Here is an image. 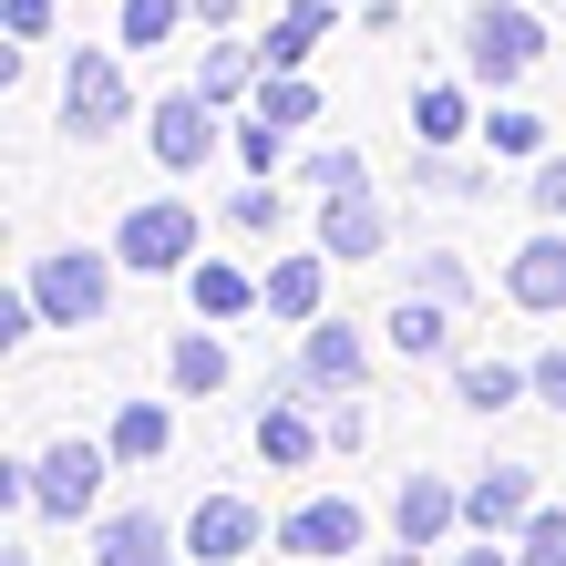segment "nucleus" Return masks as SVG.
I'll return each instance as SVG.
<instances>
[{"label": "nucleus", "mask_w": 566, "mask_h": 566, "mask_svg": "<svg viewBox=\"0 0 566 566\" xmlns=\"http://www.w3.org/2000/svg\"><path fill=\"white\" fill-rule=\"evenodd\" d=\"M196 0H124V52H165Z\"/></svg>", "instance_id": "nucleus-29"}, {"label": "nucleus", "mask_w": 566, "mask_h": 566, "mask_svg": "<svg viewBox=\"0 0 566 566\" xmlns=\"http://www.w3.org/2000/svg\"><path fill=\"white\" fill-rule=\"evenodd\" d=\"M391 525H402V546H443L453 525H463V484H443V474H402V494H391Z\"/></svg>", "instance_id": "nucleus-14"}, {"label": "nucleus", "mask_w": 566, "mask_h": 566, "mask_svg": "<svg viewBox=\"0 0 566 566\" xmlns=\"http://www.w3.org/2000/svg\"><path fill=\"white\" fill-rule=\"evenodd\" d=\"M258 73H269V52H258V42H207V62H196V93H207V104H248Z\"/></svg>", "instance_id": "nucleus-20"}, {"label": "nucleus", "mask_w": 566, "mask_h": 566, "mask_svg": "<svg viewBox=\"0 0 566 566\" xmlns=\"http://www.w3.org/2000/svg\"><path fill=\"white\" fill-rule=\"evenodd\" d=\"M360 371H371V340H360V329L329 310V319L298 329V371L269 381V391H298V402H340V391H360Z\"/></svg>", "instance_id": "nucleus-5"}, {"label": "nucleus", "mask_w": 566, "mask_h": 566, "mask_svg": "<svg viewBox=\"0 0 566 566\" xmlns=\"http://www.w3.org/2000/svg\"><path fill=\"white\" fill-rule=\"evenodd\" d=\"M124 114H135V93H124V62L114 52H73V62H62V135L104 145Z\"/></svg>", "instance_id": "nucleus-6"}, {"label": "nucleus", "mask_w": 566, "mask_h": 566, "mask_svg": "<svg viewBox=\"0 0 566 566\" xmlns=\"http://www.w3.org/2000/svg\"><path fill=\"white\" fill-rule=\"evenodd\" d=\"M536 463H484L474 484H463V525L474 536H525V515H536Z\"/></svg>", "instance_id": "nucleus-10"}, {"label": "nucleus", "mask_w": 566, "mask_h": 566, "mask_svg": "<svg viewBox=\"0 0 566 566\" xmlns=\"http://www.w3.org/2000/svg\"><path fill=\"white\" fill-rule=\"evenodd\" d=\"M104 443H114V463H165V453H176V412H165V402H124Z\"/></svg>", "instance_id": "nucleus-23"}, {"label": "nucleus", "mask_w": 566, "mask_h": 566, "mask_svg": "<svg viewBox=\"0 0 566 566\" xmlns=\"http://www.w3.org/2000/svg\"><path fill=\"white\" fill-rule=\"evenodd\" d=\"M104 474H114V443H52L42 463H31V515H52V525H93L104 515Z\"/></svg>", "instance_id": "nucleus-3"}, {"label": "nucleus", "mask_w": 566, "mask_h": 566, "mask_svg": "<svg viewBox=\"0 0 566 566\" xmlns=\"http://www.w3.org/2000/svg\"><path fill=\"white\" fill-rule=\"evenodd\" d=\"M165 381H176L186 402H217V391L238 381V360H227L217 319H196V329H176V340H165Z\"/></svg>", "instance_id": "nucleus-15"}, {"label": "nucleus", "mask_w": 566, "mask_h": 566, "mask_svg": "<svg viewBox=\"0 0 566 566\" xmlns=\"http://www.w3.org/2000/svg\"><path fill=\"white\" fill-rule=\"evenodd\" d=\"M176 536H186V556H196V566H238L248 546H269V536H279V525H269V515H258V505H248V494H196V515L176 525Z\"/></svg>", "instance_id": "nucleus-8"}, {"label": "nucleus", "mask_w": 566, "mask_h": 566, "mask_svg": "<svg viewBox=\"0 0 566 566\" xmlns=\"http://www.w3.org/2000/svg\"><path fill=\"white\" fill-rule=\"evenodd\" d=\"M412 289L443 298V310H474V269H463L453 248H422V258H412Z\"/></svg>", "instance_id": "nucleus-28"}, {"label": "nucleus", "mask_w": 566, "mask_h": 566, "mask_svg": "<svg viewBox=\"0 0 566 566\" xmlns=\"http://www.w3.org/2000/svg\"><path fill=\"white\" fill-rule=\"evenodd\" d=\"M238 11H248V0H196V21H207V31H227Z\"/></svg>", "instance_id": "nucleus-37"}, {"label": "nucleus", "mask_w": 566, "mask_h": 566, "mask_svg": "<svg viewBox=\"0 0 566 566\" xmlns=\"http://www.w3.org/2000/svg\"><path fill=\"white\" fill-rule=\"evenodd\" d=\"M298 176H310V196H350V186H371V165H360L350 145H319L310 165H298Z\"/></svg>", "instance_id": "nucleus-30"}, {"label": "nucleus", "mask_w": 566, "mask_h": 566, "mask_svg": "<svg viewBox=\"0 0 566 566\" xmlns=\"http://www.w3.org/2000/svg\"><path fill=\"white\" fill-rule=\"evenodd\" d=\"M453 319H463V310H443V298L402 289V298H391V319H381V340L402 350V360H443V350H453Z\"/></svg>", "instance_id": "nucleus-17"}, {"label": "nucleus", "mask_w": 566, "mask_h": 566, "mask_svg": "<svg viewBox=\"0 0 566 566\" xmlns=\"http://www.w3.org/2000/svg\"><path fill=\"white\" fill-rule=\"evenodd\" d=\"M319 422H329V453H360V443H371V412H360V391L319 402Z\"/></svg>", "instance_id": "nucleus-32"}, {"label": "nucleus", "mask_w": 566, "mask_h": 566, "mask_svg": "<svg viewBox=\"0 0 566 566\" xmlns=\"http://www.w3.org/2000/svg\"><path fill=\"white\" fill-rule=\"evenodd\" d=\"M474 145H484L494 165H536V155H546V124L525 114V104H484V124H474Z\"/></svg>", "instance_id": "nucleus-24"}, {"label": "nucleus", "mask_w": 566, "mask_h": 566, "mask_svg": "<svg viewBox=\"0 0 566 566\" xmlns=\"http://www.w3.org/2000/svg\"><path fill=\"white\" fill-rule=\"evenodd\" d=\"M93 566H186V536L155 515H93Z\"/></svg>", "instance_id": "nucleus-16"}, {"label": "nucleus", "mask_w": 566, "mask_h": 566, "mask_svg": "<svg viewBox=\"0 0 566 566\" xmlns=\"http://www.w3.org/2000/svg\"><path fill=\"white\" fill-rule=\"evenodd\" d=\"M52 11L62 0H0V31H11V42H52Z\"/></svg>", "instance_id": "nucleus-33"}, {"label": "nucleus", "mask_w": 566, "mask_h": 566, "mask_svg": "<svg viewBox=\"0 0 566 566\" xmlns=\"http://www.w3.org/2000/svg\"><path fill=\"white\" fill-rule=\"evenodd\" d=\"M319 42H329V0H289V11L269 21V42H258V52H269V73H298Z\"/></svg>", "instance_id": "nucleus-22"}, {"label": "nucleus", "mask_w": 566, "mask_h": 566, "mask_svg": "<svg viewBox=\"0 0 566 566\" xmlns=\"http://www.w3.org/2000/svg\"><path fill=\"white\" fill-rule=\"evenodd\" d=\"M474 93H463V83H422L412 93V145H463V135H474Z\"/></svg>", "instance_id": "nucleus-21"}, {"label": "nucleus", "mask_w": 566, "mask_h": 566, "mask_svg": "<svg viewBox=\"0 0 566 566\" xmlns=\"http://www.w3.org/2000/svg\"><path fill=\"white\" fill-rule=\"evenodd\" d=\"M360 536H371V515L350 505V494H319V505H298V515H279V556H298V566H340Z\"/></svg>", "instance_id": "nucleus-9"}, {"label": "nucleus", "mask_w": 566, "mask_h": 566, "mask_svg": "<svg viewBox=\"0 0 566 566\" xmlns=\"http://www.w3.org/2000/svg\"><path fill=\"white\" fill-rule=\"evenodd\" d=\"M525 196H536V217H556V227H566V155H536Z\"/></svg>", "instance_id": "nucleus-34"}, {"label": "nucleus", "mask_w": 566, "mask_h": 566, "mask_svg": "<svg viewBox=\"0 0 566 566\" xmlns=\"http://www.w3.org/2000/svg\"><path fill=\"white\" fill-rule=\"evenodd\" d=\"M145 145H155V165H165V176H196V165H207L217 145H227V124H217V104H207V93H165V104L145 114Z\"/></svg>", "instance_id": "nucleus-7"}, {"label": "nucleus", "mask_w": 566, "mask_h": 566, "mask_svg": "<svg viewBox=\"0 0 566 566\" xmlns=\"http://www.w3.org/2000/svg\"><path fill=\"white\" fill-rule=\"evenodd\" d=\"M453 566H515V546L505 536H474V546H453Z\"/></svg>", "instance_id": "nucleus-36"}, {"label": "nucleus", "mask_w": 566, "mask_h": 566, "mask_svg": "<svg viewBox=\"0 0 566 566\" xmlns=\"http://www.w3.org/2000/svg\"><path fill=\"white\" fill-rule=\"evenodd\" d=\"M329 269H340V258H329V248H289L279 269L258 279V289H269V319H289V329L329 319Z\"/></svg>", "instance_id": "nucleus-12"}, {"label": "nucleus", "mask_w": 566, "mask_h": 566, "mask_svg": "<svg viewBox=\"0 0 566 566\" xmlns=\"http://www.w3.org/2000/svg\"><path fill=\"white\" fill-rule=\"evenodd\" d=\"M227 145H238V176H279V165H289V124H269V114H238V124H227Z\"/></svg>", "instance_id": "nucleus-26"}, {"label": "nucleus", "mask_w": 566, "mask_h": 566, "mask_svg": "<svg viewBox=\"0 0 566 566\" xmlns=\"http://www.w3.org/2000/svg\"><path fill=\"white\" fill-rule=\"evenodd\" d=\"M525 391H536V371H515L505 350L453 360V402H463V412H505V402H525Z\"/></svg>", "instance_id": "nucleus-19"}, {"label": "nucleus", "mask_w": 566, "mask_h": 566, "mask_svg": "<svg viewBox=\"0 0 566 566\" xmlns=\"http://www.w3.org/2000/svg\"><path fill=\"white\" fill-rule=\"evenodd\" d=\"M505 298H515V310H536V319L566 310V227H546V238H525L505 258Z\"/></svg>", "instance_id": "nucleus-13"}, {"label": "nucleus", "mask_w": 566, "mask_h": 566, "mask_svg": "<svg viewBox=\"0 0 566 566\" xmlns=\"http://www.w3.org/2000/svg\"><path fill=\"white\" fill-rule=\"evenodd\" d=\"M248 104L298 135V124H319V83H310V73H258V93H248Z\"/></svg>", "instance_id": "nucleus-27"}, {"label": "nucleus", "mask_w": 566, "mask_h": 566, "mask_svg": "<svg viewBox=\"0 0 566 566\" xmlns=\"http://www.w3.org/2000/svg\"><path fill=\"white\" fill-rule=\"evenodd\" d=\"M114 269H124V258H93V248H52L42 269L21 279V289L42 298V319H52V329H93V319L114 310Z\"/></svg>", "instance_id": "nucleus-4"}, {"label": "nucleus", "mask_w": 566, "mask_h": 566, "mask_svg": "<svg viewBox=\"0 0 566 566\" xmlns=\"http://www.w3.org/2000/svg\"><path fill=\"white\" fill-rule=\"evenodd\" d=\"M196 248H207V217H196L186 196H145V207H124V227H114V258H124L135 279L196 269Z\"/></svg>", "instance_id": "nucleus-2"}, {"label": "nucleus", "mask_w": 566, "mask_h": 566, "mask_svg": "<svg viewBox=\"0 0 566 566\" xmlns=\"http://www.w3.org/2000/svg\"><path fill=\"white\" fill-rule=\"evenodd\" d=\"M536 402H546V412H566V350H546V360H536Z\"/></svg>", "instance_id": "nucleus-35"}, {"label": "nucleus", "mask_w": 566, "mask_h": 566, "mask_svg": "<svg viewBox=\"0 0 566 566\" xmlns=\"http://www.w3.org/2000/svg\"><path fill=\"white\" fill-rule=\"evenodd\" d=\"M515 566H566V515H556V505H536V515H525Z\"/></svg>", "instance_id": "nucleus-31"}, {"label": "nucleus", "mask_w": 566, "mask_h": 566, "mask_svg": "<svg viewBox=\"0 0 566 566\" xmlns=\"http://www.w3.org/2000/svg\"><path fill=\"white\" fill-rule=\"evenodd\" d=\"M186 298H196V319H248V310H269V289H258L248 269H227V258H196V269H186Z\"/></svg>", "instance_id": "nucleus-18"}, {"label": "nucleus", "mask_w": 566, "mask_h": 566, "mask_svg": "<svg viewBox=\"0 0 566 566\" xmlns=\"http://www.w3.org/2000/svg\"><path fill=\"white\" fill-rule=\"evenodd\" d=\"M381 566H422V546H391V556H381Z\"/></svg>", "instance_id": "nucleus-38"}, {"label": "nucleus", "mask_w": 566, "mask_h": 566, "mask_svg": "<svg viewBox=\"0 0 566 566\" xmlns=\"http://www.w3.org/2000/svg\"><path fill=\"white\" fill-rule=\"evenodd\" d=\"M310 227H319V248L340 258V269H360V258H381V248H391V217H381V196H371V186L319 196V217H310Z\"/></svg>", "instance_id": "nucleus-11"}, {"label": "nucleus", "mask_w": 566, "mask_h": 566, "mask_svg": "<svg viewBox=\"0 0 566 566\" xmlns=\"http://www.w3.org/2000/svg\"><path fill=\"white\" fill-rule=\"evenodd\" d=\"M536 62H546V21L525 11V0H474V11H463V73L484 93H515Z\"/></svg>", "instance_id": "nucleus-1"}, {"label": "nucleus", "mask_w": 566, "mask_h": 566, "mask_svg": "<svg viewBox=\"0 0 566 566\" xmlns=\"http://www.w3.org/2000/svg\"><path fill=\"white\" fill-rule=\"evenodd\" d=\"M227 227H238L248 248H269L279 227H289V196H279V176H248L238 196H227Z\"/></svg>", "instance_id": "nucleus-25"}]
</instances>
